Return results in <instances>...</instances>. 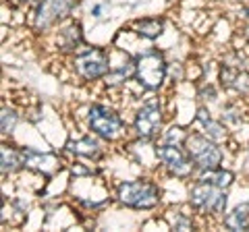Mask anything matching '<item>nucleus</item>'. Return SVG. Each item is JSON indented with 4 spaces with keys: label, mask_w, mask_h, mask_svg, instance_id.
<instances>
[{
    "label": "nucleus",
    "mask_w": 249,
    "mask_h": 232,
    "mask_svg": "<svg viewBox=\"0 0 249 232\" xmlns=\"http://www.w3.org/2000/svg\"><path fill=\"white\" fill-rule=\"evenodd\" d=\"M88 127L96 137L106 141H116L127 131L121 114L104 104H93L88 110Z\"/></svg>",
    "instance_id": "4"
},
{
    "label": "nucleus",
    "mask_w": 249,
    "mask_h": 232,
    "mask_svg": "<svg viewBox=\"0 0 249 232\" xmlns=\"http://www.w3.org/2000/svg\"><path fill=\"white\" fill-rule=\"evenodd\" d=\"M243 35H245V40H247V42H249V25H247V27H245V29H243Z\"/></svg>",
    "instance_id": "23"
},
{
    "label": "nucleus",
    "mask_w": 249,
    "mask_h": 232,
    "mask_svg": "<svg viewBox=\"0 0 249 232\" xmlns=\"http://www.w3.org/2000/svg\"><path fill=\"white\" fill-rule=\"evenodd\" d=\"M196 118H197V122H199V127L204 129V133H206L210 139H214L216 143H222L224 139H227V127H224V120L212 118V114H210V110H208L206 106H199V108H197Z\"/></svg>",
    "instance_id": "12"
},
{
    "label": "nucleus",
    "mask_w": 249,
    "mask_h": 232,
    "mask_svg": "<svg viewBox=\"0 0 249 232\" xmlns=\"http://www.w3.org/2000/svg\"><path fill=\"white\" fill-rule=\"evenodd\" d=\"M79 0H42L36 6L34 13V27L36 32H48V29L56 27L58 23L67 21L75 11Z\"/></svg>",
    "instance_id": "8"
},
{
    "label": "nucleus",
    "mask_w": 249,
    "mask_h": 232,
    "mask_svg": "<svg viewBox=\"0 0 249 232\" xmlns=\"http://www.w3.org/2000/svg\"><path fill=\"white\" fill-rule=\"evenodd\" d=\"M197 181H208V182H212V184H216V187H220V189H229L231 184L235 182V174L229 172V170H222V168L201 170Z\"/></svg>",
    "instance_id": "18"
},
{
    "label": "nucleus",
    "mask_w": 249,
    "mask_h": 232,
    "mask_svg": "<svg viewBox=\"0 0 249 232\" xmlns=\"http://www.w3.org/2000/svg\"><path fill=\"white\" fill-rule=\"evenodd\" d=\"M241 15H243V17H245V19L249 21V4H245L243 9H241Z\"/></svg>",
    "instance_id": "22"
},
{
    "label": "nucleus",
    "mask_w": 249,
    "mask_h": 232,
    "mask_svg": "<svg viewBox=\"0 0 249 232\" xmlns=\"http://www.w3.org/2000/svg\"><path fill=\"white\" fill-rule=\"evenodd\" d=\"M129 79H135V58H131V56L124 58L123 65L112 66L110 73L104 77L106 85H110V87H114V85H121L124 81H129Z\"/></svg>",
    "instance_id": "16"
},
{
    "label": "nucleus",
    "mask_w": 249,
    "mask_h": 232,
    "mask_svg": "<svg viewBox=\"0 0 249 232\" xmlns=\"http://www.w3.org/2000/svg\"><path fill=\"white\" fill-rule=\"evenodd\" d=\"M185 149L191 156L197 170H214L222 164V149L218 148L214 139H210L206 133H187Z\"/></svg>",
    "instance_id": "5"
},
{
    "label": "nucleus",
    "mask_w": 249,
    "mask_h": 232,
    "mask_svg": "<svg viewBox=\"0 0 249 232\" xmlns=\"http://www.w3.org/2000/svg\"><path fill=\"white\" fill-rule=\"evenodd\" d=\"M0 168H2V174H13L17 170L25 168V153H23V149L4 143L0 148Z\"/></svg>",
    "instance_id": "13"
},
{
    "label": "nucleus",
    "mask_w": 249,
    "mask_h": 232,
    "mask_svg": "<svg viewBox=\"0 0 249 232\" xmlns=\"http://www.w3.org/2000/svg\"><path fill=\"white\" fill-rule=\"evenodd\" d=\"M131 29L137 33L145 37V40H158L164 32V19L160 17H143V19H135L131 23Z\"/></svg>",
    "instance_id": "15"
},
{
    "label": "nucleus",
    "mask_w": 249,
    "mask_h": 232,
    "mask_svg": "<svg viewBox=\"0 0 249 232\" xmlns=\"http://www.w3.org/2000/svg\"><path fill=\"white\" fill-rule=\"evenodd\" d=\"M42 2V0H19V4H23V6H27V4H40Z\"/></svg>",
    "instance_id": "21"
},
{
    "label": "nucleus",
    "mask_w": 249,
    "mask_h": 232,
    "mask_svg": "<svg viewBox=\"0 0 249 232\" xmlns=\"http://www.w3.org/2000/svg\"><path fill=\"white\" fill-rule=\"evenodd\" d=\"M116 201L131 210H154L160 203V187L150 179L124 181L116 187Z\"/></svg>",
    "instance_id": "1"
},
{
    "label": "nucleus",
    "mask_w": 249,
    "mask_h": 232,
    "mask_svg": "<svg viewBox=\"0 0 249 232\" xmlns=\"http://www.w3.org/2000/svg\"><path fill=\"white\" fill-rule=\"evenodd\" d=\"M224 226L229 230H249V203H241L224 215Z\"/></svg>",
    "instance_id": "17"
},
{
    "label": "nucleus",
    "mask_w": 249,
    "mask_h": 232,
    "mask_svg": "<svg viewBox=\"0 0 249 232\" xmlns=\"http://www.w3.org/2000/svg\"><path fill=\"white\" fill-rule=\"evenodd\" d=\"M73 68L77 77L83 81H98L110 73V54L104 48H85L83 52L75 54Z\"/></svg>",
    "instance_id": "7"
},
{
    "label": "nucleus",
    "mask_w": 249,
    "mask_h": 232,
    "mask_svg": "<svg viewBox=\"0 0 249 232\" xmlns=\"http://www.w3.org/2000/svg\"><path fill=\"white\" fill-rule=\"evenodd\" d=\"M19 122V114L11 110V108H2V114H0V129H2L4 135H11L15 127Z\"/></svg>",
    "instance_id": "19"
},
{
    "label": "nucleus",
    "mask_w": 249,
    "mask_h": 232,
    "mask_svg": "<svg viewBox=\"0 0 249 232\" xmlns=\"http://www.w3.org/2000/svg\"><path fill=\"white\" fill-rule=\"evenodd\" d=\"M168 73V65L164 54L158 50H150L135 58V81L147 91H158L164 85Z\"/></svg>",
    "instance_id": "3"
},
{
    "label": "nucleus",
    "mask_w": 249,
    "mask_h": 232,
    "mask_svg": "<svg viewBox=\"0 0 249 232\" xmlns=\"http://www.w3.org/2000/svg\"><path fill=\"white\" fill-rule=\"evenodd\" d=\"M79 46H83V29H81V23L71 21L67 23L65 27L58 29L56 33V48L58 52H75L79 50Z\"/></svg>",
    "instance_id": "11"
},
{
    "label": "nucleus",
    "mask_w": 249,
    "mask_h": 232,
    "mask_svg": "<svg viewBox=\"0 0 249 232\" xmlns=\"http://www.w3.org/2000/svg\"><path fill=\"white\" fill-rule=\"evenodd\" d=\"M173 228H175V230H191L193 224H191L189 218H185L183 214H177L175 220H173Z\"/></svg>",
    "instance_id": "20"
},
{
    "label": "nucleus",
    "mask_w": 249,
    "mask_h": 232,
    "mask_svg": "<svg viewBox=\"0 0 249 232\" xmlns=\"http://www.w3.org/2000/svg\"><path fill=\"white\" fill-rule=\"evenodd\" d=\"M239 2H243V4H249V0H239Z\"/></svg>",
    "instance_id": "24"
},
{
    "label": "nucleus",
    "mask_w": 249,
    "mask_h": 232,
    "mask_svg": "<svg viewBox=\"0 0 249 232\" xmlns=\"http://www.w3.org/2000/svg\"><path fill=\"white\" fill-rule=\"evenodd\" d=\"M162 129V108L160 104L152 99V102H145L139 110L135 112L133 118V133L137 135V139H152L154 135H158Z\"/></svg>",
    "instance_id": "9"
},
{
    "label": "nucleus",
    "mask_w": 249,
    "mask_h": 232,
    "mask_svg": "<svg viewBox=\"0 0 249 232\" xmlns=\"http://www.w3.org/2000/svg\"><path fill=\"white\" fill-rule=\"evenodd\" d=\"M227 189H220L208 181H196L189 189V205L197 214L222 215L227 210Z\"/></svg>",
    "instance_id": "2"
},
{
    "label": "nucleus",
    "mask_w": 249,
    "mask_h": 232,
    "mask_svg": "<svg viewBox=\"0 0 249 232\" xmlns=\"http://www.w3.org/2000/svg\"><path fill=\"white\" fill-rule=\"evenodd\" d=\"M67 149L71 153H75V156L88 158V160H98L102 156V148H100V143L91 135H85V137L75 139V141H69Z\"/></svg>",
    "instance_id": "14"
},
{
    "label": "nucleus",
    "mask_w": 249,
    "mask_h": 232,
    "mask_svg": "<svg viewBox=\"0 0 249 232\" xmlns=\"http://www.w3.org/2000/svg\"><path fill=\"white\" fill-rule=\"evenodd\" d=\"M156 156H158V162L166 168V172L175 179H189L196 170V164H193L191 156L187 153L183 143H168L162 141L160 145H156Z\"/></svg>",
    "instance_id": "6"
},
{
    "label": "nucleus",
    "mask_w": 249,
    "mask_h": 232,
    "mask_svg": "<svg viewBox=\"0 0 249 232\" xmlns=\"http://www.w3.org/2000/svg\"><path fill=\"white\" fill-rule=\"evenodd\" d=\"M218 79H220L222 89L249 98V71H245L243 66H232L222 63L220 71H218Z\"/></svg>",
    "instance_id": "10"
}]
</instances>
